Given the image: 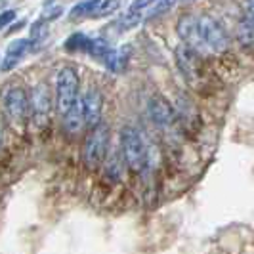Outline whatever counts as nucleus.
Instances as JSON below:
<instances>
[{
    "instance_id": "nucleus-2",
    "label": "nucleus",
    "mask_w": 254,
    "mask_h": 254,
    "mask_svg": "<svg viewBox=\"0 0 254 254\" xmlns=\"http://www.w3.org/2000/svg\"><path fill=\"white\" fill-rule=\"evenodd\" d=\"M78 90H80V80L76 71L69 65H64L56 75V107L60 115L69 111L73 103L80 98Z\"/></svg>"
},
{
    "instance_id": "nucleus-7",
    "label": "nucleus",
    "mask_w": 254,
    "mask_h": 254,
    "mask_svg": "<svg viewBox=\"0 0 254 254\" xmlns=\"http://www.w3.org/2000/svg\"><path fill=\"white\" fill-rule=\"evenodd\" d=\"M82 100V115H84V128H92L102 123V111H103V98L96 88H90L84 96H80Z\"/></svg>"
},
{
    "instance_id": "nucleus-11",
    "label": "nucleus",
    "mask_w": 254,
    "mask_h": 254,
    "mask_svg": "<svg viewBox=\"0 0 254 254\" xmlns=\"http://www.w3.org/2000/svg\"><path fill=\"white\" fill-rule=\"evenodd\" d=\"M102 165H103L105 174H107V178L111 180V182H121V180H123V174H125V166H127L121 147L107 151Z\"/></svg>"
},
{
    "instance_id": "nucleus-17",
    "label": "nucleus",
    "mask_w": 254,
    "mask_h": 254,
    "mask_svg": "<svg viewBox=\"0 0 254 254\" xmlns=\"http://www.w3.org/2000/svg\"><path fill=\"white\" fill-rule=\"evenodd\" d=\"M121 4H123V0H100L98 8L94 10V13H92L90 17H94V19L109 17V15H113V13L121 8Z\"/></svg>"
},
{
    "instance_id": "nucleus-19",
    "label": "nucleus",
    "mask_w": 254,
    "mask_h": 254,
    "mask_svg": "<svg viewBox=\"0 0 254 254\" xmlns=\"http://www.w3.org/2000/svg\"><path fill=\"white\" fill-rule=\"evenodd\" d=\"M98 4H100V0H82V2H78L75 8L71 10V17L73 19H80V17H90L94 10L98 8Z\"/></svg>"
},
{
    "instance_id": "nucleus-14",
    "label": "nucleus",
    "mask_w": 254,
    "mask_h": 254,
    "mask_svg": "<svg viewBox=\"0 0 254 254\" xmlns=\"http://www.w3.org/2000/svg\"><path fill=\"white\" fill-rule=\"evenodd\" d=\"M237 42L243 50L254 52V21L247 15L237 23Z\"/></svg>"
},
{
    "instance_id": "nucleus-8",
    "label": "nucleus",
    "mask_w": 254,
    "mask_h": 254,
    "mask_svg": "<svg viewBox=\"0 0 254 254\" xmlns=\"http://www.w3.org/2000/svg\"><path fill=\"white\" fill-rule=\"evenodd\" d=\"M147 111L151 121L159 128H170L176 123V111L163 96H153L147 103Z\"/></svg>"
},
{
    "instance_id": "nucleus-27",
    "label": "nucleus",
    "mask_w": 254,
    "mask_h": 254,
    "mask_svg": "<svg viewBox=\"0 0 254 254\" xmlns=\"http://www.w3.org/2000/svg\"><path fill=\"white\" fill-rule=\"evenodd\" d=\"M184 2H191V0H184Z\"/></svg>"
},
{
    "instance_id": "nucleus-22",
    "label": "nucleus",
    "mask_w": 254,
    "mask_h": 254,
    "mask_svg": "<svg viewBox=\"0 0 254 254\" xmlns=\"http://www.w3.org/2000/svg\"><path fill=\"white\" fill-rule=\"evenodd\" d=\"M111 50L109 48V42L105 38H90V46H88V54L96 60H103L107 56V52Z\"/></svg>"
},
{
    "instance_id": "nucleus-15",
    "label": "nucleus",
    "mask_w": 254,
    "mask_h": 254,
    "mask_svg": "<svg viewBox=\"0 0 254 254\" xmlns=\"http://www.w3.org/2000/svg\"><path fill=\"white\" fill-rule=\"evenodd\" d=\"M193 48H190L188 44H184V46H180L178 50H176V64H178L180 71L184 73V75L188 76L193 73Z\"/></svg>"
},
{
    "instance_id": "nucleus-3",
    "label": "nucleus",
    "mask_w": 254,
    "mask_h": 254,
    "mask_svg": "<svg viewBox=\"0 0 254 254\" xmlns=\"http://www.w3.org/2000/svg\"><path fill=\"white\" fill-rule=\"evenodd\" d=\"M197 21H199V37H201L203 50L212 52V54H222V52L228 50V31L224 29V25L218 21L214 15L203 13V15L197 17Z\"/></svg>"
},
{
    "instance_id": "nucleus-16",
    "label": "nucleus",
    "mask_w": 254,
    "mask_h": 254,
    "mask_svg": "<svg viewBox=\"0 0 254 254\" xmlns=\"http://www.w3.org/2000/svg\"><path fill=\"white\" fill-rule=\"evenodd\" d=\"M48 21L46 19H38V21H35L33 23V27H31V37H29V40H31V46L33 48H37L38 44H42L44 40H46V37H48V25H46Z\"/></svg>"
},
{
    "instance_id": "nucleus-23",
    "label": "nucleus",
    "mask_w": 254,
    "mask_h": 254,
    "mask_svg": "<svg viewBox=\"0 0 254 254\" xmlns=\"http://www.w3.org/2000/svg\"><path fill=\"white\" fill-rule=\"evenodd\" d=\"M153 4H155V0H134V2L130 4V8H128V10H130V12H140L141 13V12H145L149 6H153Z\"/></svg>"
},
{
    "instance_id": "nucleus-9",
    "label": "nucleus",
    "mask_w": 254,
    "mask_h": 254,
    "mask_svg": "<svg viewBox=\"0 0 254 254\" xmlns=\"http://www.w3.org/2000/svg\"><path fill=\"white\" fill-rule=\"evenodd\" d=\"M176 33L184 44H188L193 50H203L201 37H199V21L195 15H184L176 23Z\"/></svg>"
},
{
    "instance_id": "nucleus-1",
    "label": "nucleus",
    "mask_w": 254,
    "mask_h": 254,
    "mask_svg": "<svg viewBox=\"0 0 254 254\" xmlns=\"http://www.w3.org/2000/svg\"><path fill=\"white\" fill-rule=\"evenodd\" d=\"M121 151L125 157V163L132 172H143L147 168L149 153H147V145L138 128H121Z\"/></svg>"
},
{
    "instance_id": "nucleus-26",
    "label": "nucleus",
    "mask_w": 254,
    "mask_h": 254,
    "mask_svg": "<svg viewBox=\"0 0 254 254\" xmlns=\"http://www.w3.org/2000/svg\"><path fill=\"white\" fill-rule=\"evenodd\" d=\"M245 15L251 17L254 21V0H247V4H245Z\"/></svg>"
},
{
    "instance_id": "nucleus-6",
    "label": "nucleus",
    "mask_w": 254,
    "mask_h": 254,
    "mask_svg": "<svg viewBox=\"0 0 254 254\" xmlns=\"http://www.w3.org/2000/svg\"><path fill=\"white\" fill-rule=\"evenodd\" d=\"M2 105L8 119L15 125H21L29 115V96L21 86L6 88V92L2 94Z\"/></svg>"
},
{
    "instance_id": "nucleus-25",
    "label": "nucleus",
    "mask_w": 254,
    "mask_h": 254,
    "mask_svg": "<svg viewBox=\"0 0 254 254\" xmlns=\"http://www.w3.org/2000/svg\"><path fill=\"white\" fill-rule=\"evenodd\" d=\"M62 12H64V8H62V6H52V8H48L46 12L42 13V19H46V21L58 19V17L62 15Z\"/></svg>"
},
{
    "instance_id": "nucleus-10",
    "label": "nucleus",
    "mask_w": 254,
    "mask_h": 254,
    "mask_svg": "<svg viewBox=\"0 0 254 254\" xmlns=\"http://www.w3.org/2000/svg\"><path fill=\"white\" fill-rule=\"evenodd\" d=\"M31 48H33V46H31V40H29V38H17V40L10 42V46L6 48L4 62L0 64V71H2V73H6V71L13 69L15 65L25 58V54L31 50Z\"/></svg>"
},
{
    "instance_id": "nucleus-4",
    "label": "nucleus",
    "mask_w": 254,
    "mask_h": 254,
    "mask_svg": "<svg viewBox=\"0 0 254 254\" xmlns=\"http://www.w3.org/2000/svg\"><path fill=\"white\" fill-rule=\"evenodd\" d=\"M109 151V127L107 125H96L90 130L86 143H84V165L88 168H96L102 165L105 155Z\"/></svg>"
},
{
    "instance_id": "nucleus-13",
    "label": "nucleus",
    "mask_w": 254,
    "mask_h": 254,
    "mask_svg": "<svg viewBox=\"0 0 254 254\" xmlns=\"http://www.w3.org/2000/svg\"><path fill=\"white\" fill-rule=\"evenodd\" d=\"M128 62H130V48H117V50H109L107 56L103 58V64L105 67L111 71V73H123L128 67Z\"/></svg>"
},
{
    "instance_id": "nucleus-18",
    "label": "nucleus",
    "mask_w": 254,
    "mask_h": 254,
    "mask_svg": "<svg viewBox=\"0 0 254 254\" xmlns=\"http://www.w3.org/2000/svg\"><path fill=\"white\" fill-rule=\"evenodd\" d=\"M90 37L82 35V33H75L65 40V50L67 52H88Z\"/></svg>"
},
{
    "instance_id": "nucleus-20",
    "label": "nucleus",
    "mask_w": 254,
    "mask_h": 254,
    "mask_svg": "<svg viewBox=\"0 0 254 254\" xmlns=\"http://www.w3.org/2000/svg\"><path fill=\"white\" fill-rule=\"evenodd\" d=\"M141 19V13L140 12H130L128 10L119 21H117V33H127V31H130V29H134V27L140 23Z\"/></svg>"
},
{
    "instance_id": "nucleus-5",
    "label": "nucleus",
    "mask_w": 254,
    "mask_h": 254,
    "mask_svg": "<svg viewBox=\"0 0 254 254\" xmlns=\"http://www.w3.org/2000/svg\"><path fill=\"white\" fill-rule=\"evenodd\" d=\"M52 113V96L50 90L44 82L37 84L29 94V117L33 121V125L38 128H42Z\"/></svg>"
},
{
    "instance_id": "nucleus-21",
    "label": "nucleus",
    "mask_w": 254,
    "mask_h": 254,
    "mask_svg": "<svg viewBox=\"0 0 254 254\" xmlns=\"http://www.w3.org/2000/svg\"><path fill=\"white\" fill-rule=\"evenodd\" d=\"M176 2L178 0H155V4L151 6V12L147 13V21H153V19H157V17L168 13L176 6Z\"/></svg>"
},
{
    "instance_id": "nucleus-12",
    "label": "nucleus",
    "mask_w": 254,
    "mask_h": 254,
    "mask_svg": "<svg viewBox=\"0 0 254 254\" xmlns=\"http://www.w3.org/2000/svg\"><path fill=\"white\" fill-rule=\"evenodd\" d=\"M64 128L69 136H76L80 130H84V115H82V100L78 98L73 107L64 115Z\"/></svg>"
},
{
    "instance_id": "nucleus-24",
    "label": "nucleus",
    "mask_w": 254,
    "mask_h": 254,
    "mask_svg": "<svg viewBox=\"0 0 254 254\" xmlns=\"http://www.w3.org/2000/svg\"><path fill=\"white\" fill-rule=\"evenodd\" d=\"M13 19H15V10H4V12H0V31L4 29V27H10Z\"/></svg>"
}]
</instances>
